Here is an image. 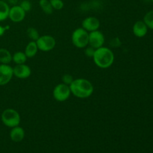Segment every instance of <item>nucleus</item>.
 I'll return each instance as SVG.
<instances>
[{
	"label": "nucleus",
	"mask_w": 153,
	"mask_h": 153,
	"mask_svg": "<svg viewBox=\"0 0 153 153\" xmlns=\"http://www.w3.org/2000/svg\"><path fill=\"white\" fill-rule=\"evenodd\" d=\"M49 1L54 10H60L64 8V2L63 0H49Z\"/></svg>",
	"instance_id": "412c9836"
},
{
	"label": "nucleus",
	"mask_w": 153,
	"mask_h": 153,
	"mask_svg": "<svg viewBox=\"0 0 153 153\" xmlns=\"http://www.w3.org/2000/svg\"><path fill=\"white\" fill-rule=\"evenodd\" d=\"M72 43L78 49H85L88 46L89 42V32L82 27L76 28L71 35Z\"/></svg>",
	"instance_id": "7ed1b4c3"
},
{
	"label": "nucleus",
	"mask_w": 153,
	"mask_h": 153,
	"mask_svg": "<svg viewBox=\"0 0 153 153\" xmlns=\"http://www.w3.org/2000/svg\"><path fill=\"white\" fill-rule=\"evenodd\" d=\"M39 6L42 9L43 12L46 14H52L53 13L54 9L52 8L49 0H40L39 1Z\"/></svg>",
	"instance_id": "a211bd4d"
},
{
	"label": "nucleus",
	"mask_w": 153,
	"mask_h": 153,
	"mask_svg": "<svg viewBox=\"0 0 153 153\" xmlns=\"http://www.w3.org/2000/svg\"><path fill=\"white\" fill-rule=\"evenodd\" d=\"M12 61V54L4 48L0 49V64H9Z\"/></svg>",
	"instance_id": "2eb2a0df"
},
{
	"label": "nucleus",
	"mask_w": 153,
	"mask_h": 153,
	"mask_svg": "<svg viewBox=\"0 0 153 153\" xmlns=\"http://www.w3.org/2000/svg\"><path fill=\"white\" fill-rule=\"evenodd\" d=\"M13 77V67L9 64H0V86L7 85Z\"/></svg>",
	"instance_id": "6e6552de"
},
{
	"label": "nucleus",
	"mask_w": 153,
	"mask_h": 153,
	"mask_svg": "<svg viewBox=\"0 0 153 153\" xmlns=\"http://www.w3.org/2000/svg\"><path fill=\"white\" fill-rule=\"evenodd\" d=\"M105 35L100 30L89 32L88 45L94 48V49H97L103 46L105 44Z\"/></svg>",
	"instance_id": "0eeeda50"
},
{
	"label": "nucleus",
	"mask_w": 153,
	"mask_h": 153,
	"mask_svg": "<svg viewBox=\"0 0 153 153\" xmlns=\"http://www.w3.org/2000/svg\"><path fill=\"white\" fill-rule=\"evenodd\" d=\"M27 59L28 58L25 55V52H21V51L14 52L13 55H12V61L16 64H25Z\"/></svg>",
	"instance_id": "dca6fc26"
},
{
	"label": "nucleus",
	"mask_w": 153,
	"mask_h": 153,
	"mask_svg": "<svg viewBox=\"0 0 153 153\" xmlns=\"http://www.w3.org/2000/svg\"><path fill=\"white\" fill-rule=\"evenodd\" d=\"M95 49H94L93 47H91V46L88 45L87 47L85 48V56L88 57V58H92L93 56L94 55V52H95Z\"/></svg>",
	"instance_id": "b1692460"
},
{
	"label": "nucleus",
	"mask_w": 153,
	"mask_h": 153,
	"mask_svg": "<svg viewBox=\"0 0 153 153\" xmlns=\"http://www.w3.org/2000/svg\"><path fill=\"white\" fill-rule=\"evenodd\" d=\"M38 51L39 49L38 48H37L36 41H32V40H31L30 42H28V43L26 45V46H25L24 52H25L27 58H32L37 55Z\"/></svg>",
	"instance_id": "4468645a"
},
{
	"label": "nucleus",
	"mask_w": 153,
	"mask_h": 153,
	"mask_svg": "<svg viewBox=\"0 0 153 153\" xmlns=\"http://www.w3.org/2000/svg\"><path fill=\"white\" fill-rule=\"evenodd\" d=\"M7 28L8 27H4V26H2V25H0V37H1V36L4 35V34L5 33L6 30L7 29Z\"/></svg>",
	"instance_id": "a878e982"
},
{
	"label": "nucleus",
	"mask_w": 153,
	"mask_h": 153,
	"mask_svg": "<svg viewBox=\"0 0 153 153\" xmlns=\"http://www.w3.org/2000/svg\"><path fill=\"white\" fill-rule=\"evenodd\" d=\"M37 48L40 51L47 52L52 51L56 46V40L55 37L49 34L40 35V37L36 40Z\"/></svg>",
	"instance_id": "39448f33"
},
{
	"label": "nucleus",
	"mask_w": 153,
	"mask_h": 153,
	"mask_svg": "<svg viewBox=\"0 0 153 153\" xmlns=\"http://www.w3.org/2000/svg\"><path fill=\"white\" fill-rule=\"evenodd\" d=\"M2 123L8 128H13L19 126L21 117L19 112L13 108H7L3 111L1 115Z\"/></svg>",
	"instance_id": "20e7f679"
},
{
	"label": "nucleus",
	"mask_w": 153,
	"mask_h": 153,
	"mask_svg": "<svg viewBox=\"0 0 153 153\" xmlns=\"http://www.w3.org/2000/svg\"><path fill=\"white\" fill-rule=\"evenodd\" d=\"M72 95L79 99H87L93 95L94 87L91 81L79 78L73 81L70 85Z\"/></svg>",
	"instance_id": "f257e3e1"
},
{
	"label": "nucleus",
	"mask_w": 153,
	"mask_h": 153,
	"mask_svg": "<svg viewBox=\"0 0 153 153\" xmlns=\"http://www.w3.org/2000/svg\"><path fill=\"white\" fill-rule=\"evenodd\" d=\"M26 34L28 38L31 40H32V41H36L40 36L38 31L35 28H34V27H29L26 30Z\"/></svg>",
	"instance_id": "6ab92c4d"
},
{
	"label": "nucleus",
	"mask_w": 153,
	"mask_h": 153,
	"mask_svg": "<svg viewBox=\"0 0 153 153\" xmlns=\"http://www.w3.org/2000/svg\"><path fill=\"white\" fill-rule=\"evenodd\" d=\"M148 27L143 20H138L134 22L132 27V31L134 36L141 38L145 37L148 32Z\"/></svg>",
	"instance_id": "f8f14e48"
},
{
	"label": "nucleus",
	"mask_w": 153,
	"mask_h": 153,
	"mask_svg": "<svg viewBox=\"0 0 153 153\" xmlns=\"http://www.w3.org/2000/svg\"><path fill=\"white\" fill-rule=\"evenodd\" d=\"M25 15L26 12L19 6V4H16L10 7L8 18L13 22H21L24 20Z\"/></svg>",
	"instance_id": "1a4fd4ad"
},
{
	"label": "nucleus",
	"mask_w": 153,
	"mask_h": 153,
	"mask_svg": "<svg viewBox=\"0 0 153 153\" xmlns=\"http://www.w3.org/2000/svg\"><path fill=\"white\" fill-rule=\"evenodd\" d=\"M25 131L23 128L20 127L19 126L11 128L10 131V140L15 143L21 142L25 137Z\"/></svg>",
	"instance_id": "ddd939ff"
},
{
	"label": "nucleus",
	"mask_w": 153,
	"mask_h": 153,
	"mask_svg": "<svg viewBox=\"0 0 153 153\" xmlns=\"http://www.w3.org/2000/svg\"><path fill=\"white\" fill-rule=\"evenodd\" d=\"M92 58L95 65L99 68L108 69L113 65L115 56L110 48L103 46L96 49Z\"/></svg>",
	"instance_id": "f03ea898"
},
{
	"label": "nucleus",
	"mask_w": 153,
	"mask_h": 153,
	"mask_svg": "<svg viewBox=\"0 0 153 153\" xmlns=\"http://www.w3.org/2000/svg\"><path fill=\"white\" fill-rule=\"evenodd\" d=\"M13 76L19 79H26L31 75V69L29 66L25 64H16L13 67Z\"/></svg>",
	"instance_id": "9d476101"
},
{
	"label": "nucleus",
	"mask_w": 153,
	"mask_h": 153,
	"mask_svg": "<svg viewBox=\"0 0 153 153\" xmlns=\"http://www.w3.org/2000/svg\"><path fill=\"white\" fill-rule=\"evenodd\" d=\"M10 6L7 2L0 0V22L4 21L8 18Z\"/></svg>",
	"instance_id": "f3484780"
},
{
	"label": "nucleus",
	"mask_w": 153,
	"mask_h": 153,
	"mask_svg": "<svg viewBox=\"0 0 153 153\" xmlns=\"http://www.w3.org/2000/svg\"><path fill=\"white\" fill-rule=\"evenodd\" d=\"M150 1H152V2H153V0H150Z\"/></svg>",
	"instance_id": "cd10ccee"
},
{
	"label": "nucleus",
	"mask_w": 153,
	"mask_h": 153,
	"mask_svg": "<svg viewBox=\"0 0 153 153\" xmlns=\"http://www.w3.org/2000/svg\"><path fill=\"white\" fill-rule=\"evenodd\" d=\"M73 80H74V79L70 74H64L61 78L62 83L65 84L67 85H70L73 82Z\"/></svg>",
	"instance_id": "5701e85b"
},
{
	"label": "nucleus",
	"mask_w": 153,
	"mask_h": 153,
	"mask_svg": "<svg viewBox=\"0 0 153 153\" xmlns=\"http://www.w3.org/2000/svg\"><path fill=\"white\" fill-rule=\"evenodd\" d=\"M19 6L25 10V12H29L31 10V7H32V4H31V1H28V0H22V1L19 4Z\"/></svg>",
	"instance_id": "4be33fe9"
},
{
	"label": "nucleus",
	"mask_w": 153,
	"mask_h": 153,
	"mask_svg": "<svg viewBox=\"0 0 153 153\" xmlns=\"http://www.w3.org/2000/svg\"><path fill=\"white\" fill-rule=\"evenodd\" d=\"M121 41L119 37H114L110 41V46L113 48H117L121 46Z\"/></svg>",
	"instance_id": "393cba45"
},
{
	"label": "nucleus",
	"mask_w": 153,
	"mask_h": 153,
	"mask_svg": "<svg viewBox=\"0 0 153 153\" xmlns=\"http://www.w3.org/2000/svg\"><path fill=\"white\" fill-rule=\"evenodd\" d=\"M70 95H71V91H70V86L64 83L57 85L52 91L53 98L59 102L67 101L70 98Z\"/></svg>",
	"instance_id": "423d86ee"
},
{
	"label": "nucleus",
	"mask_w": 153,
	"mask_h": 153,
	"mask_svg": "<svg viewBox=\"0 0 153 153\" xmlns=\"http://www.w3.org/2000/svg\"><path fill=\"white\" fill-rule=\"evenodd\" d=\"M100 27V21L96 16H90L88 17L85 18L82 20V28L86 30L88 32H91V31H97L99 30Z\"/></svg>",
	"instance_id": "9b49d317"
},
{
	"label": "nucleus",
	"mask_w": 153,
	"mask_h": 153,
	"mask_svg": "<svg viewBox=\"0 0 153 153\" xmlns=\"http://www.w3.org/2000/svg\"><path fill=\"white\" fill-rule=\"evenodd\" d=\"M143 21L147 25L148 28L153 30V10H149L145 14Z\"/></svg>",
	"instance_id": "aec40b11"
},
{
	"label": "nucleus",
	"mask_w": 153,
	"mask_h": 153,
	"mask_svg": "<svg viewBox=\"0 0 153 153\" xmlns=\"http://www.w3.org/2000/svg\"><path fill=\"white\" fill-rule=\"evenodd\" d=\"M19 1V0H8L9 3H10V4H12V5H16V4H17Z\"/></svg>",
	"instance_id": "bb28decb"
}]
</instances>
